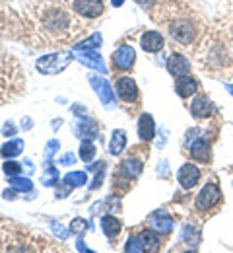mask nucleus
I'll list each match as a JSON object with an SVG mask.
<instances>
[{
    "instance_id": "obj_38",
    "label": "nucleus",
    "mask_w": 233,
    "mask_h": 253,
    "mask_svg": "<svg viewBox=\"0 0 233 253\" xmlns=\"http://www.w3.org/2000/svg\"><path fill=\"white\" fill-rule=\"evenodd\" d=\"M78 250H80V252H86V250H88V248L84 246V242H82V238H78Z\"/></svg>"
},
{
    "instance_id": "obj_31",
    "label": "nucleus",
    "mask_w": 233,
    "mask_h": 253,
    "mask_svg": "<svg viewBox=\"0 0 233 253\" xmlns=\"http://www.w3.org/2000/svg\"><path fill=\"white\" fill-rule=\"evenodd\" d=\"M88 230V222H86V218H74V220L70 222V232L72 234H84Z\"/></svg>"
},
{
    "instance_id": "obj_40",
    "label": "nucleus",
    "mask_w": 233,
    "mask_h": 253,
    "mask_svg": "<svg viewBox=\"0 0 233 253\" xmlns=\"http://www.w3.org/2000/svg\"><path fill=\"white\" fill-rule=\"evenodd\" d=\"M228 90H230V92L233 94V86H228Z\"/></svg>"
},
{
    "instance_id": "obj_30",
    "label": "nucleus",
    "mask_w": 233,
    "mask_h": 253,
    "mask_svg": "<svg viewBox=\"0 0 233 253\" xmlns=\"http://www.w3.org/2000/svg\"><path fill=\"white\" fill-rule=\"evenodd\" d=\"M183 240H185V242H187L191 248L199 246V242H200L199 230H197L195 226H187V228H185V232H183Z\"/></svg>"
},
{
    "instance_id": "obj_12",
    "label": "nucleus",
    "mask_w": 233,
    "mask_h": 253,
    "mask_svg": "<svg viewBox=\"0 0 233 253\" xmlns=\"http://www.w3.org/2000/svg\"><path fill=\"white\" fill-rule=\"evenodd\" d=\"M177 179H179V183H181L183 189H193V187L199 183L200 169L195 166V164H185V166L179 169Z\"/></svg>"
},
{
    "instance_id": "obj_27",
    "label": "nucleus",
    "mask_w": 233,
    "mask_h": 253,
    "mask_svg": "<svg viewBox=\"0 0 233 253\" xmlns=\"http://www.w3.org/2000/svg\"><path fill=\"white\" fill-rule=\"evenodd\" d=\"M94 158H96V146H94V142L92 140H82V144H80V160L86 162V164H90Z\"/></svg>"
},
{
    "instance_id": "obj_25",
    "label": "nucleus",
    "mask_w": 233,
    "mask_h": 253,
    "mask_svg": "<svg viewBox=\"0 0 233 253\" xmlns=\"http://www.w3.org/2000/svg\"><path fill=\"white\" fill-rule=\"evenodd\" d=\"M125 146H127V132L119 128V130L113 132V138H111V144H109V152L113 156H119L125 150Z\"/></svg>"
},
{
    "instance_id": "obj_22",
    "label": "nucleus",
    "mask_w": 233,
    "mask_h": 253,
    "mask_svg": "<svg viewBox=\"0 0 233 253\" xmlns=\"http://www.w3.org/2000/svg\"><path fill=\"white\" fill-rule=\"evenodd\" d=\"M22 152H24V140L22 138H12L6 144H2V148H0V156L2 158H14V156H18Z\"/></svg>"
},
{
    "instance_id": "obj_18",
    "label": "nucleus",
    "mask_w": 233,
    "mask_h": 253,
    "mask_svg": "<svg viewBox=\"0 0 233 253\" xmlns=\"http://www.w3.org/2000/svg\"><path fill=\"white\" fill-rule=\"evenodd\" d=\"M191 156L195 160H199V162H210L212 150H210V144H208V138L206 136H199L191 144Z\"/></svg>"
},
{
    "instance_id": "obj_20",
    "label": "nucleus",
    "mask_w": 233,
    "mask_h": 253,
    "mask_svg": "<svg viewBox=\"0 0 233 253\" xmlns=\"http://www.w3.org/2000/svg\"><path fill=\"white\" fill-rule=\"evenodd\" d=\"M150 224L160 236H167L173 230V218L166 212H154L150 218Z\"/></svg>"
},
{
    "instance_id": "obj_3",
    "label": "nucleus",
    "mask_w": 233,
    "mask_h": 253,
    "mask_svg": "<svg viewBox=\"0 0 233 253\" xmlns=\"http://www.w3.org/2000/svg\"><path fill=\"white\" fill-rule=\"evenodd\" d=\"M24 86H26V78L20 68V63L12 55L0 51V103H6L16 95H20Z\"/></svg>"
},
{
    "instance_id": "obj_11",
    "label": "nucleus",
    "mask_w": 233,
    "mask_h": 253,
    "mask_svg": "<svg viewBox=\"0 0 233 253\" xmlns=\"http://www.w3.org/2000/svg\"><path fill=\"white\" fill-rule=\"evenodd\" d=\"M90 84L96 88V92L100 95L103 105H107V107L115 105V94H113V90H111V86H109V82L105 78H101V76H90Z\"/></svg>"
},
{
    "instance_id": "obj_16",
    "label": "nucleus",
    "mask_w": 233,
    "mask_h": 253,
    "mask_svg": "<svg viewBox=\"0 0 233 253\" xmlns=\"http://www.w3.org/2000/svg\"><path fill=\"white\" fill-rule=\"evenodd\" d=\"M140 244L144 246V252H160L162 248V238L160 234L154 230V228H148V230H142L140 234H136Z\"/></svg>"
},
{
    "instance_id": "obj_24",
    "label": "nucleus",
    "mask_w": 233,
    "mask_h": 253,
    "mask_svg": "<svg viewBox=\"0 0 233 253\" xmlns=\"http://www.w3.org/2000/svg\"><path fill=\"white\" fill-rule=\"evenodd\" d=\"M80 61H82V64L92 66V68L100 70V72H103V74L107 72V68H105V64H103V59H101L96 51H86V53H80Z\"/></svg>"
},
{
    "instance_id": "obj_9",
    "label": "nucleus",
    "mask_w": 233,
    "mask_h": 253,
    "mask_svg": "<svg viewBox=\"0 0 233 253\" xmlns=\"http://www.w3.org/2000/svg\"><path fill=\"white\" fill-rule=\"evenodd\" d=\"M134 61H136V51L131 45H121L113 57H111V63H113V68L117 72H129L134 68Z\"/></svg>"
},
{
    "instance_id": "obj_13",
    "label": "nucleus",
    "mask_w": 233,
    "mask_h": 253,
    "mask_svg": "<svg viewBox=\"0 0 233 253\" xmlns=\"http://www.w3.org/2000/svg\"><path fill=\"white\" fill-rule=\"evenodd\" d=\"M140 47L146 53H160L166 47V39L160 32H146L140 37Z\"/></svg>"
},
{
    "instance_id": "obj_26",
    "label": "nucleus",
    "mask_w": 233,
    "mask_h": 253,
    "mask_svg": "<svg viewBox=\"0 0 233 253\" xmlns=\"http://www.w3.org/2000/svg\"><path fill=\"white\" fill-rule=\"evenodd\" d=\"M101 43H103L101 33H94L92 37H88V39H84V41L76 43V45H74V49H76V51H94V49H98V47H100Z\"/></svg>"
},
{
    "instance_id": "obj_8",
    "label": "nucleus",
    "mask_w": 233,
    "mask_h": 253,
    "mask_svg": "<svg viewBox=\"0 0 233 253\" xmlns=\"http://www.w3.org/2000/svg\"><path fill=\"white\" fill-rule=\"evenodd\" d=\"M68 4H70V10L76 16L86 18V20L100 18L101 14L105 12L103 0H68Z\"/></svg>"
},
{
    "instance_id": "obj_5",
    "label": "nucleus",
    "mask_w": 233,
    "mask_h": 253,
    "mask_svg": "<svg viewBox=\"0 0 233 253\" xmlns=\"http://www.w3.org/2000/svg\"><path fill=\"white\" fill-rule=\"evenodd\" d=\"M142 169H144V162L138 158V156H134V154L127 156V158L121 162V166L117 168V171H115V177H113L115 187H117V185L129 187L131 181L136 179V177L142 173Z\"/></svg>"
},
{
    "instance_id": "obj_35",
    "label": "nucleus",
    "mask_w": 233,
    "mask_h": 253,
    "mask_svg": "<svg viewBox=\"0 0 233 253\" xmlns=\"http://www.w3.org/2000/svg\"><path fill=\"white\" fill-rule=\"evenodd\" d=\"M74 162H76V156H74L72 152H68V154H65V156L61 158V164H63V166H72Z\"/></svg>"
},
{
    "instance_id": "obj_17",
    "label": "nucleus",
    "mask_w": 233,
    "mask_h": 253,
    "mask_svg": "<svg viewBox=\"0 0 233 253\" xmlns=\"http://www.w3.org/2000/svg\"><path fill=\"white\" fill-rule=\"evenodd\" d=\"M199 90V82L193 78V76H179L177 82H175V92L181 95V97H191V95L197 94Z\"/></svg>"
},
{
    "instance_id": "obj_34",
    "label": "nucleus",
    "mask_w": 233,
    "mask_h": 253,
    "mask_svg": "<svg viewBox=\"0 0 233 253\" xmlns=\"http://www.w3.org/2000/svg\"><path fill=\"white\" fill-rule=\"evenodd\" d=\"M53 230H55V234H57L61 240H65V238L68 236V232L61 226V224H59V222H53Z\"/></svg>"
},
{
    "instance_id": "obj_33",
    "label": "nucleus",
    "mask_w": 233,
    "mask_h": 253,
    "mask_svg": "<svg viewBox=\"0 0 233 253\" xmlns=\"http://www.w3.org/2000/svg\"><path fill=\"white\" fill-rule=\"evenodd\" d=\"M59 148H61V142H59V140H49L47 146H45V154H47V158H53L55 152H57Z\"/></svg>"
},
{
    "instance_id": "obj_37",
    "label": "nucleus",
    "mask_w": 233,
    "mask_h": 253,
    "mask_svg": "<svg viewBox=\"0 0 233 253\" xmlns=\"http://www.w3.org/2000/svg\"><path fill=\"white\" fill-rule=\"evenodd\" d=\"M134 2H136V4H140L142 8H146V10H148V8H152V6H154L158 0H134Z\"/></svg>"
},
{
    "instance_id": "obj_29",
    "label": "nucleus",
    "mask_w": 233,
    "mask_h": 253,
    "mask_svg": "<svg viewBox=\"0 0 233 253\" xmlns=\"http://www.w3.org/2000/svg\"><path fill=\"white\" fill-rule=\"evenodd\" d=\"M10 185L16 191H20V193H28V191L33 189V183L28 177H16L14 175V177H10Z\"/></svg>"
},
{
    "instance_id": "obj_4",
    "label": "nucleus",
    "mask_w": 233,
    "mask_h": 253,
    "mask_svg": "<svg viewBox=\"0 0 233 253\" xmlns=\"http://www.w3.org/2000/svg\"><path fill=\"white\" fill-rule=\"evenodd\" d=\"M72 61H74V55H72L70 51H59V53L45 55V57L37 59L35 68H37L41 74H45V76H53V74L63 72Z\"/></svg>"
},
{
    "instance_id": "obj_1",
    "label": "nucleus",
    "mask_w": 233,
    "mask_h": 253,
    "mask_svg": "<svg viewBox=\"0 0 233 253\" xmlns=\"http://www.w3.org/2000/svg\"><path fill=\"white\" fill-rule=\"evenodd\" d=\"M18 26V39H26L33 43V47H55L74 41L78 35L84 33L82 20L76 14H70L59 2L49 0H35L24 6L22 12L10 14Z\"/></svg>"
},
{
    "instance_id": "obj_19",
    "label": "nucleus",
    "mask_w": 233,
    "mask_h": 253,
    "mask_svg": "<svg viewBox=\"0 0 233 253\" xmlns=\"http://www.w3.org/2000/svg\"><path fill=\"white\" fill-rule=\"evenodd\" d=\"M156 134V123H154V117L150 113H144L140 119H138V136L144 140V142H150Z\"/></svg>"
},
{
    "instance_id": "obj_6",
    "label": "nucleus",
    "mask_w": 233,
    "mask_h": 253,
    "mask_svg": "<svg viewBox=\"0 0 233 253\" xmlns=\"http://www.w3.org/2000/svg\"><path fill=\"white\" fill-rule=\"evenodd\" d=\"M169 33H171V37H173L177 43H181V45H191V43L195 41V37H197V26H195V22L189 20V18H177L175 22L169 24Z\"/></svg>"
},
{
    "instance_id": "obj_21",
    "label": "nucleus",
    "mask_w": 233,
    "mask_h": 253,
    "mask_svg": "<svg viewBox=\"0 0 233 253\" xmlns=\"http://www.w3.org/2000/svg\"><path fill=\"white\" fill-rule=\"evenodd\" d=\"M101 230L109 240H115L121 234V222L111 214H105V216H101Z\"/></svg>"
},
{
    "instance_id": "obj_14",
    "label": "nucleus",
    "mask_w": 233,
    "mask_h": 253,
    "mask_svg": "<svg viewBox=\"0 0 233 253\" xmlns=\"http://www.w3.org/2000/svg\"><path fill=\"white\" fill-rule=\"evenodd\" d=\"M191 113L197 119H208L214 115V103L206 95H197L191 103Z\"/></svg>"
},
{
    "instance_id": "obj_32",
    "label": "nucleus",
    "mask_w": 233,
    "mask_h": 253,
    "mask_svg": "<svg viewBox=\"0 0 233 253\" xmlns=\"http://www.w3.org/2000/svg\"><path fill=\"white\" fill-rule=\"evenodd\" d=\"M2 169H4V173H6L8 177H14V175H20L22 166H20L18 162H6V164L2 166Z\"/></svg>"
},
{
    "instance_id": "obj_7",
    "label": "nucleus",
    "mask_w": 233,
    "mask_h": 253,
    "mask_svg": "<svg viewBox=\"0 0 233 253\" xmlns=\"http://www.w3.org/2000/svg\"><path fill=\"white\" fill-rule=\"evenodd\" d=\"M220 203H222V191L216 183H210V181L200 189V193L195 199V207L200 212H208V211L216 209Z\"/></svg>"
},
{
    "instance_id": "obj_23",
    "label": "nucleus",
    "mask_w": 233,
    "mask_h": 253,
    "mask_svg": "<svg viewBox=\"0 0 233 253\" xmlns=\"http://www.w3.org/2000/svg\"><path fill=\"white\" fill-rule=\"evenodd\" d=\"M76 134L84 136V138H98L100 136V125L96 121H86L82 119L78 125H76Z\"/></svg>"
},
{
    "instance_id": "obj_2",
    "label": "nucleus",
    "mask_w": 233,
    "mask_h": 253,
    "mask_svg": "<svg viewBox=\"0 0 233 253\" xmlns=\"http://www.w3.org/2000/svg\"><path fill=\"white\" fill-rule=\"evenodd\" d=\"M0 252H63V248L0 214Z\"/></svg>"
},
{
    "instance_id": "obj_10",
    "label": "nucleus",
    "mask_w": 233,
    "mask_h": 253,
    "mask_svg": "<svg viewBox=\"0 0 233 253\" xmlns=\"http://www.w3.org/2000/svg\"><path fill=\"white\" fill-rule=\"evenodd\" d=\"M115 90H117V95L121 101H125L127 105H133L138 101L140 97V92H138V86L131 76H119L117 82H115Z\"/></svg>"
},
{
    "instance_id": "obj_15",
    "label": "nucleus",
    "mask_w": 233,
    "mask_h": 253,
    "mask_svg": "<svg viewBox=\"0 0 233 253\" xmlns=\"http://www.w3.org/2000/svg\"><path fill=\"white\" fill-rule=\"evenodd\" d=\"M167 70H169L171 76L179 78V76H185V74L191 72V63L187 61V57H183L179 53H173L167 61Z\"/></svg>"
},
{
    "instance_id": "obj_28",
    "label": "nucleus",
    "mask_w": 233,
    "mask_h": 253,
    "mask_svg": "<svg viewBox=\"0 0 233 253\" xmlns=\"http://www.w3.org/2000/svg\"><path fill=\"white\" fill-rule=\"evenodd\" d=\"M86 179H88L86 171H70L68 175H65L63 181L72 185V187H80V185H86Z\"/></svg>"
},
{
    "instance_id": "obj_39",
    "label": "nucleus",
    "mask_w": 233,
    "mask_h": 253,
    "mask_svg": "<svg viewBox=\"0 0 233 253\" xmlns=\"http://www.w3.org/2000/svg\"><path fill=\"white\" fill-rule=\"evenodd\" d=\"M125 0H113V6H123Z\"/></svg>"
},
{
    "instance_id": "obj_36",
    "label": "nucleus",
    "mask_w": 233,
    "mask_h": 253,
    "mask_svg": "<svg viewBox=\"0 0 233 253\" xmlns=\"http://www.w3.org/2000/svg\"><path fill=\"white\" fill-rule=\"evenodd\" d=\"M2 134H4V136H8V134H10V136L16 134V126L10 125V123H6V125L2 126Z\"/></svg>"
}]
</instances>
